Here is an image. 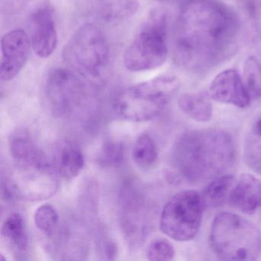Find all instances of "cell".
Returning <instances> with one entry per match:
<instances>
[{"label":"cell","mask_w":261,"mask_h":261,"mask_svg":"<svg viewBox=\"0 0 261 261\" xmlns=\"http://www.w3.org/2000/svg\"><path fill=\"white\" fill-rule=\"evenodd\" d=\"M168 51L166 13L162 10H153L126 48L123 63L132 72L152 71L166 62Z\"/></svg>","instance_id":"5b68a950"},{"label":"cell","mask_w":261,"mask_h":261,"mask_svg":"<svg viewBox=\"0 0 261 261\" xmlns=\"http://www.w3.org/2000/svg\"><path fill=\"white\" fill-rule=\"evenodd\" d=\"M139 7L140 0H101L100 12L107 20L122 21L134 16Z\"/></svg>","instance_id":"ffe728a7"},{"label":"cell","mask_w":261,"mask_h":261,"mask_svg":"<svg viewBox=\"0 0 261 261\" xmlns=\"http://www.w3.org/2000/svg\"><path fill=\"white\" fill-rule=\"evenodd\" d=\"M132 155L134 163L142 170H149L155 166L158 160V150L149 134H143L137 138Z\"/></svg>","instance_id":"d6986e66"},{"label":"cell","mask_w":261,"mask_h":261,"mask_svg":"<svg viewBox=\"0 0 261 261\" xmlns=\"http://www.w3.org/2000/svg\"><path fill=\"white\" fill-rule=\"evenodd\" d=\"M204 205L202 195L195 190L178 192L165 204L160 218L162 232L172 239H193L201 227Z\"/></svg>","instance_id":"ba28073f"},{"label":"cell","mask_w":261,"mask_h":261,"mask_svg":"<svg viewBox=\"0 0 261 261\" xmlns=\"http://www.w3.org/2000/svg\"><path fill=\"white\" fill-rule=\"evenodd\" d=\"M244 154L248 167L261 175V114L254 120L247 133Z\"/></svg>","instance_id":"e0dca14e"},{"label":"cell","mask_w":261,"mask_h":261,"mask_svg":"<svg viewBox=\"0 0 261 261\" xmlns=\"http://www.w3.org/2000/svg\"><path fill=\"white\" fill-rule=\"evenodd\" d=\"M210 96L204 93H190L182 94L178 98L179 109L195 121H209L212 117V105Z\"/></svg>","instance_id":"9a60e30c"},{"label":"cell","mask_w":261,"mask_h":261,"mask_svg":"<svg viewBox=\"0 0 261 261\" xmlns=\"http://www.w3.org/2000/svg\"><path fill=\"white\" fill-rule=\"evenodd\" d=\"M240 25L236 13L218 0H184L175 30V62L192 71L219 65L235 49Z\"/></svg>","instance_id":"6da1fadb"},{"label":"cell","mask_w":261,"mask_h":261,"mask_svg":"<svg viewBox=\"0 0 261 261\" xmlns=\"http://www.w3.org/2000/svg\"><path fill=\"white\" fill-rule=\"evenodd\" d=\"M208 94L215 101L239 108H247L251 101L243 79L233 69L225 70L215 76L209 86Z\"/></svg>","instance_id":"7c38bea8"},{"label":"cell","mask_w":261,"mask_h":261,"mask_svg":"<svg viewBox=\"0 0 261 261\" xmlns=\"http://www.w3.org/2000/svg\"><path fill=\"white\" fill-rule=\"evenodd\" d=\"M242 79L250 99L261 98V65L256 58L250 56L246 59Z\"/></svg>","instance_id":"44dd1931"},{"label":"cell","mask_w":261,"mask_h":261,"mask_svg":"<svg viewBox=\"0 0 261 261\" xmlns=\"http://www.w3.org/2000/svg\"><path fill=\"white\" fill-rule=\"evenodd\" d=\"M53 164L58 174L64 179L72 180L83 170L85 158L77 146L65 143L58 149Z\"/></svg>","instance_id":"5bb4252c"},{"label":"cell","mask_w":261,"mask_h":261,"mask_svg":"<svg viewBox=\"0 0 261 261\" xmlns=\"http://www.w3.org/2000/svg\"><path fill=\"white\" fill-rule=\"evenodd\" d=\"M62 55L65 62L79 74L98 79L109 62V44L100 28L87 23L76 30Z\"/></svg>","instance_id":"8992f818"},{"label":"cell","mask_w":261,"mask_h":261,"mask_svg":"<svg viewBox=\"0 0 261 261\" xmlns=\"http://www.w3.org/2000/svg\"><path fill=\"white\" fill-rule=\"evenodd\" d=\"M1 234L16 250L22 252L28 248V236L23 218L19 214H12L6 219Z\"/></svg>","instance_id":"ac0fdd59"},{"label":"cell","mask_w":261,"mask_h":261,"mask_svg":"<svg viewBox=\"0 0 261 261\" xmlns=\"http://www.w3.org/2000/svg\"><path fill=\"white\" fill-rule=\"evenodd\" d=\"M105 255L108 256V259H114L117 253V247L114 242L108 241L105 246Z\"/></svg>","instance_id":"d4e9b609"},{"label":"cell","mask_w":261,"mask_h":261,"mask_svg":"<svg viewBox=\"0 0 261 261\" xmlns=\"http://www.w3.org/2000/svg\"><path fill=\"white\" fill-rule=\"evenodd\" d=\"M229 203L245 214H253L261 206V179L244 173L236 180Z\"/></svg>","instance_id":"4fadbf2b"},{"label":"cell","mask_w":261,"mask_h":261,"mask_svg":"<svg viewBox=\"0 0 261 261\" xmlns=\"http://www.w3.org/2000/svg\"><path fill=\"white\" fill-rule=\"evenodd\" d=\"M236 180L230 175H222L212 180L203 194L204 205L217 207L229 201Z\"/></svg>","instance_id":"2e32d148"},{"label":"cell","mask_w":261,"mask_h":261,"mask_svg":"<svg viewBox=\"0 0 261 261\" xmlns=\"http://www.w3.org/2000/svg\"><path fill=\"white\" fill-rule=\"evenodd\" d=\"M32 48L42 59L50 57L58 46V32L53 11L48 7L38 9L30 20Z\"/></svg>","instance_id":"8fae6325"},{"label":"cell","mask_w":261,"mask_h":261,"mask_svg":"<svg viewBox=\"0 0 261 261\" xmlns=\"http://www.w3.org/2000/svg\"><path fill=\"white\" fill-rule=\"evenodd\" d=\"M172 163L181 177L204 182L224 175L234 164L236 148L228 133L221 129L191 130L177 139Z\"/></svg>","instance_id":"7a4b0ae2"},{"label":"cell","mask_w":261,"mask_h":261,"mask_svg":"<svg viewBox=\"0 0 261 261\" xmlns=\"http://www.w3.org/2000/svg\"><path fill=\"white\" fill-rule=\"evenodd\" d=\"M16 179L10 181L18 197L30 200L50 198L58 188V174L54 164L36 146L33 150L13 160Z\"/></svg>","instance_id":"52a82bcc"},{"label":"cell","mask_w":261,"mask_h":261,"mask_svg":"<svg viewBox=\"0 0 261 261\" xmlns=\"http://www.w3.org/2000/svg\"><path fill=\"white\" fill-rule=\"evenodd\" d=\"M210 242L214 253L223 260L253 261L260 253L261 234L257 227L243 217L229 212L215 217Z\"/></svg>","instance_id":"277c9868"},{"label":"cell","mask_w":261,"mask_h":261,"mask_svg":"<svg viewBox=\"0 0 261 261\" xmlns=\"http://www.w3.org/2000/svg\"><path fill=\"white\" fill-rule=\"evenodd\" d=\"M180 82L170 74L133 85L118 94L114 109L121 118L146 122L160 116L179 89Z\"/></svg>","instance_id":"3957f363"},{"label":"cell","mask_w":261,"mask_h":261,"mask_svg":"<svg viewBox=\"0 0 261 261\" xmlns=\"http://www.w3.org/2000/svg\"><path fill=\"white\" fill-rule=\"evenodd\" d=\"M84 82L73 71L56 68L47 79L48 100L55 112L59 114L71 112L85 97Z\"/></svg>","instance_id":"9c48e42d"},{"label":"cell","mask_w":261,"mask_h":261,"mask_svg":"<svg viewBox=\"0 0 261 261\" xmlns=\"http://www.w3.org/2000/svg\"><path fill=\"white\" fill-rule=\"evenodd\" d=\"M124 158V145L121 142L109 140L102 146L97 161L103 167L115 168L122 164Z\"/></svg>","instance_id":"7402d4cb"},{"label":"cell","mask_w":261,"mask_h":261,"mask_svg":"<svg viewBox=\"0 0 261 261\" xmlns=\"http://www.w3.org/2000/svg\"><path fill=\"white\" fill-rule=\"evenodd\" d=\"M146 256L149 260H171L175 256V250L169 241L160 238L149 244Z\"/></svg>","instance_id":"cb8c5ba5"},{"label":"cell","mask_w":261,"mask_h":261,"mask_svg":"<svg viewBox=\"0 0 261 261\" xmlns=\"http://www.w3.org/2000/svg\"><path fill=\"white\" fill-rule=\"evenodd\" d=\"M31 47V39L24 30H13L3 36L0 65V79L3 82L13 80L22 71L28 60Z\"/></svg>","instance_id":"30bf717a"},{"label":"cell","mask_w":261,"mask_h":261,"mask_svg":"<svg viewBox=\"0 0 261 261\" xmlns=\"http://www.w3.org/2000/svg\"><path fill=\"white\" fill-rule=\"evenodd\" d=\"M59 220L57 211L50 204L39 206L35 212L34 221L36 227L48 235L53 233L59 223Z\"/></svg>","instance_id":"603a6c76"}]
</instances>
